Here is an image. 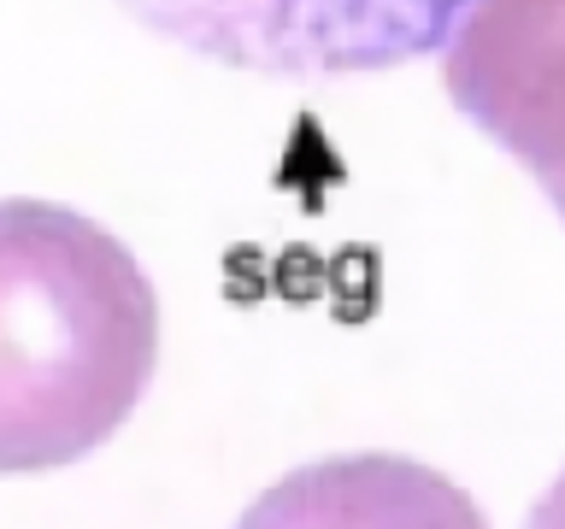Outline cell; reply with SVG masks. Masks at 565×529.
<instances>
[{
  "mask_svg": "<svg viewBox=\"0 0 565 529\" xmlns=\"http://www.w3.org/2000/svg\"><path fill=\"white\" fill-rule=\"evenodd\" d=\"M159 365V294L106 224L0 201V476L106 447Z\"/></svg>",
  "mask_w": 565,
  "mask_h": 529,
  "instance_id": "cell-1",
  "label": "cell"
},
{
  "mask_svg": "<svg viewBox=\"0 0 565 529\" xmlns=\"http://www.w3.org/2000/svg\"><path fill=\"white\" fill-rule=\"evenodd\" d=\"M471 0H118L148 35L254 77H365L448 47Z\"/></svg>",
  "mask_w": 565,
  "mask_h": 529,
  "instance_id": "cell-2",
  "label": "cell"
},
{
  "mask_svg": "<svg viewBox=\"0 0 565 529\" xmlns=\"http://www.w3.org/2000/svg\"><path fill=\"white\" fill-rule=\"evenodd\" d=\"M441 83L565 218V0H471L441 47Z\"/></svg>",
  "mask_w": 565,
  "mask_h": 529,
  "instance_id": "cell-3",
  "label": "cell"
}]
</instances>
